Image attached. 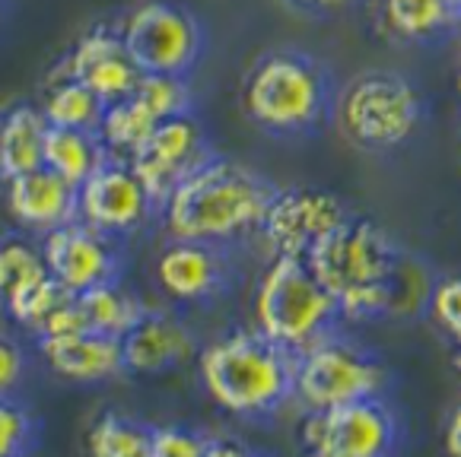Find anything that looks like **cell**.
<instances>
[{
  "mask_svg": "<svg viewBox=\"0 0 461 457\" xmlns=\"http://www.w3.org/2000/svg\"><path fill=\"white\" fill-rule=\"evenodd\" d=\"M203 457H267V454H261L255 444L242 442V438H236V435H213V438H207Z\"/></svg>",
  "mask_w": 461,
  "mask_h": 457,
  "instance_id": "cell-34",
  "label": "cell"
},
{
  "mask_svg": "<svg viewBox=\"0 0 461 457\" xmlns=\"http://www.w3.org/2000/svg\"><path fill=\"white\" fill-rule=\"evenodd\" d=\"M7 210L20 226L48 236L77 220V188L41 166L20 178H10Z\"/></svg>",
  "mask_w": 461,
  "mask_h": 457,
  "instance_id": "cell-17",
  "label": "cell"
},
{
  "mask_svg": "<svg viewBox=\"0 0 461 457\" xmlns=\"http://www.w3.org/2000/svg\"><path fill=\"white\" fill-rule=\"evenodd\" d=\"M458 99H461V76H458Z\"/></svg>",
  "mask_w": 461,
  "mask_h": 457,
  "instance_id": "cell-40",
  "label": "cell"
},
{
  "mask_svg": "<svg viewBox=\"0 0 461 457\" xmlns=\"http://www.w3.org/2000/svg\"><path fill=\"white\" fill-rule=\"evenodd\" d=\"M203 390L232 417H267L293 397L296 356L258 330H230L197 353Z\"/></svg>",
  "mask_w": 461,
  "mask_h": 457,
  "instance_id": "cell-4",
  "label": "cell"
},
{
  "mask_svg": "<svg viewBox=\"0 0 461 457\" xmlns=\"http://www.w3.org/2000/svg\"><path fill=\"white\" fill-rule=\"evenodd\" d=\"M4 13H7V7H4V0H0V20H4Z\"/></svg>",
  "mask_w": 461,
  "mask_h": 457,
  "instance_id": "cell-38",
  "label": "cell"
},
{
  "mask_svg": "<svg viewBox=\"0 0 461 457\" xmlns=\"http://www.w3.org/2000/svg\"><path fill=\"white\" fill-rule=\"evenodd\" d=\"M41 257H45L48 273L55 276L70 296H83L93 286L122 280L124 261L118 242L80 220L48 232L41 242Z\"/></svg>",
  "mask_w": 461,
  "mask_h": 457,
  "instance_id": "cell-13",
  "label": "cell"
},
{
  "mask_svg": "<svg viewBox=\"0 0 461 457\" xmlns=\"http://www.w3.org/2000/svg\"><path fill=\"white\" fill-rule=\"evenodd\" d=\"M48 121L39 105H14L0 114V178H20L45 166Z\"/></svg>",
  "mask_w": 461,
  "mask_h": 457,
  "instance_id": "cell-19",
  "label": "cell"
},
{
  "mask_svg": "<svg viewBox=\"0 0 461 457\" xmlns=\"http://www.w3.org/2000/svg\"><path fill=\"white\" fill-rule=\"evenodd\" d=\"M347 216V207L331 191L277 188L258 232L274 257H305Z\"/></svg>",
  "mask_w": 461,
  "mask_h": 457,
  "instance_id": "cell-12",
  "label": "cell"
},
{
  "mask_svg": "<svg viewBox=\"0 0 461 457\" xmlns=\"http://www.w3.org/2000/svg\"><path fill=\"white\" fill-rule=\"evenodd\" d=\"M105 159H109V149L102 147L99 134L51 128V124H48L45 168H51L55 175H61L64 182H70L74 188H80Z\"/></svg>",
  "mask_w": 461,
  "mask_h": 457,
  "instance_id": "cell-22",
  "label": "cell"
},
{
  "mask_svg": "<svg viewBox=\"0 0 461 457\" xmlns=\"http://www.w3.org/2000/svg\"><path fill=\"white\" fill-rule=\"evenodd\" d=\"M286 7L296 10L303 16H315V20H325V16L347 13L350 7H357L360 0H284Z\"/></svg>",
  "mask_w": 461,
  "mask_h": 457,
  "instance_id": "cell-33",
  "label": "cell"
},
{
  "mask_svg": "<svg viewBox=\"0 0 461 457\" xmlns=\"http://www.w3.org/2000/svg\"><path fill=\"white\" fill-rule=\"evenodd\" d=\"M448 4H452V10H455V16H458V20H461V0H448Z\"/></svg>",
  "mask_w": 461,
  "mask_h": 457,
  "instance_id": "cell-37",
  "label": "cell"
},
{
  "mask_svg": "<svg viewBox=\"0 0 461 457\" xmlns=\"http://www.w3.org/2000/svg\"><path fill=\"white\" fill-rule=\"evenodd\" d=\"M77 299H80L89 330L102 336H115V340H122L147 311L143 299L137 292H131L128 286H122V280L93 286V290H86Z\"/></svg>",
  "mask_w": 461,
  "mask_h": 457,
  "instance_id": "cell-23",
  "label": "cell"
},
{
  "mask_svg": "<svg viewBox=\"0 0 461 457\" xmlns=\"http://www.w3.org/2000/svg\"><path fill=\"white\" fill-rule=\"evenodd\" d=\"M68 296L70 292L45 270V273L14 286V290L7 292V299H4V309L10 311V318H14L16 324H23V327H29V330H39V324Z\"/></svg>",
  "mask_w": 461,
  "mask_h": 457,
  "instance_id": "cell-26",
  "label": "cell"
},
{
  "mask_svg": "<svg viewBox=\"0 0 461 457\" xmlns=\"http://www.w3.org/2000/svg\"><path fill=\"white\" fill-rule=\"evenodd\" d=\"M35 442V419L14 397H0V457H26Z\"/></svg>",
  "mask_w": 461,
  "mask_h": 457,
  "instance_id": "cell-28",
  "label": "cell"
},
{
  "mask_svg": "<svg viewBox=\"0 0 461 457\" xmlns=\"http://www.w3.org/2000/svg\"><path fill=\"white\" fill-rule=\"evenodd\" d=\"M274 194L277 188L261 172L213 153L172 191L159 213L169 238L226 248L258 232Z\"/></svg>",
  "mask_w": 461,
  "mask_h": 457,
  "instance_id": "cell-1",
  "label": "cell"
},
{
  "mask_svg": "<svg viewBox=\"0 0 461 457\" xmlns=\"http://www.w3.org/2000/svg\"><path fill=\"white\" fill-rule=\"evenodd\" d=\"M207 435L191 426H149V457H203Z\"/></svg>",
  "mask_w": 461,
  "mask_h": 457,
  "instance_id": "cell-29",
  "label": "cell"
},
{
  "mask_svg": "<svg viewBox=\"0 0 461 457\" xmlns=\"http://www.w3.org/2000/svg\"><path fill=\"white\" fill-rule=\"evenodd\" d=\"M211 156V140H207L203 124L197 121V114H182V118L159 121L157 130L147 137V143L128 162L143 182L147 194L153 197L157 210H163L172 191Z\"/></svg>",
  "mask_w": 461,
  "mask_h": 457,
  "instance_id": "cell-11",
  "label": "cell"
},
{
  "mask_svg": "<svg viewBox=\"0 0 461 457\" xmlns=\"http://www.w3.org/2000/svg\"><path fill=\"white\" fill-rule=\"evenodd\" d=\"M388 369L363 350L360 343L347 340L338 330L321 336L309 350L296 353L293 372V397L309 413L334 410V407L375 400L385 394Z\"/></svg>",
  "mask_w": 461,
  "mask_h": 457,
  "instance_id": "cell-7",
  "label": "cell"
},
{
  "mask_svg": "<svg viewBox=\"0 0 461 457\" xmlns=\"http://www.w3.org/2000/svg\"><path fill=\"white\" fill-rule=\"evenodd\" d=\"M388 32L411 45H429L458 22L448 0H382Z\"/></svg>",
  "mask_w": 461,
  "mask_h": 457,
  "instance_id": "cell-20",
  "label": "cell"
},
{
  "mask_svg": "<svg viewBox=\"0 0 461 457\" xmlns=\"http://www.w3.org/2000/svg\"><path fill=\"white\" fill-rule=\"evenodd\" d=\"M157 124L159 121L149 114V108L137 95H131V99L105 105V114H102L99 124V140L112 156L131 159L147 143V137L157 130Z\"/></svg>",
  "mask_w": 461,
  "mask_h": 457,
  "instance_id": "cell-24",
  "label": "cell"
},
{
  "mask_svg": "<svg viewBox=\"0 0 461 457\" xmlns=\"http://www.w3.org/2000/svg\"><path fill=\"white\" fill-rule=\"evenodd\" d=\"M455 359H458V369H461V350H458V356H455Z\"/></svg>",
  "mask_w": 461,
  "mask_h": 457,
  "instance_id": "cell-39",
  "label": "cell"
},
{
  "mask_svg": "<svg viewBox=\"0 0 461 457\" xmlns=\"http://www.w3.org/2000/svg\"><path fill=\"white\" fill-rule=\"evenodd\" d=\"M446 451L448 457H461V404L455 407L446 423Z\"/></svg>",
  "mask_w": 461,
  "mask_h": 457,
  "instance_id": "cell-35",
  "label": "cell"
},
{
  "mask_svg": "<svg viewBox=\"0 0 461 457\" xmlns=\"http://www.w3.org/2000/svg\"><path fill=\"white\" fill-rule=\"evenodd\" d=\"M153 213H159L157 203L122 156L109 153V159L77 188V220L115 242L140 232Z\"/></svg>",
  "mask_w": 461,
  "mask_h": 457,
  "instance_id": "cell-10",
  "label": "cell"
},
{
  "mask_svg": "<svg viewBox=\"0 0 461 457\" xmlns=\"http://www.w3.org/2000/svg\"><path fill=\"white\" fill-rule=\"evenodd\" d=\"M58 76H70V80L83 83L93 89L105 105L112 102L131 99L140 83V70L131 61L128 48L122 41L118 26H93L86 35L74 41L61 64L55 70Z\"/></svg>",
  "mask_w": 461,
  "mask_h": 457,
  "instance_id": "cell-14",
  "label": "cell"
},
{
  "mask_svg": "<svg viewBox=\"0 0 461 457\" xmlns=\"http://www.w3.org/2000/svg\"><path fill=\"white\" fill-rule=\"evenodd\" d=\"M230 280L232 264L226 257L223 245L172 238L157 257V282L172 302H213V299L230 290Z\"/></svg>",
  "mask_w": 461,
  "mask_h": 457,
  "instance_id": "cell-15",
  "label": "cell"
},
{
  "mask_svg": "<svg viewBox=\"0 0 461 457\" xmlns=\"http://www.w3.org/2000/svg\"><path fill=\"white\" fill-rule=\"evenodd\" d=\"M334 80L328 67L299 51L274 48L251 64L242 80V108L271 137H305L334 114Z\"/></svg>",
  "mask_w": 461,
  "mask_h": 457,
  "instance_id": "cell-3",
  "label": "cell"
},
{
  "mask_svg": "<svg viewBox=\"0 0 461 457\" xmlns=\"http://www.w3.org/2000/svg\"><path fill=\"white\" fill-rule=\"evenodd\" d=\"M134 95L149 108V114H153L157 121L194 114V89H191L188 76L140 74V83H137Z\"/></svg>",
  "mask_w": 461,
  "mask_h": 457,
  "instance_id": "cell-27",
  "label": "cell"
},
{
  "mask_svg": "<svg viewBox=\"0 0 461 457\" xmlns=\"http://www.w3.org/2000/svg\"><path fill=\"white\" fill-rule=\"evenodd\" d=\"M334 118L353 147L385 153L417 134L423 121V95L404 74L366 70L334 95Z\"/></svg>",
  "mask_w": 461,
  "mask_h": 457,
  "instance_id": "cell-6",
  "label": "cell"
},
{
  "mask_svg": "<svg viewBox=\"0 0 461 457\" xmlns=\"http://www.w3.org/2000/svg\"><path fill=\"white\" fill-rule=\"evenodd\" d=\"M340 321L338 302L315 280L305 257H274L255 290V330L286 353H303Z\"/></svg>",
  "mask_w": 461,
  "mask_h": 457,
  "instance_id": "cell-5",
  "label": "cell"
},
{
  "mask_svg": "<svg viewBox=\"0 0 461 457\" xmlns=\"http://www.w3.org/2000/svg\"><path fill=\"white\" fill-rule=\"evenodd\" d=\"M39 108L51 128L86 130V134H99L102 114H105V102L93 89L58 74H51V80H48L45 102Z\"/></svg>",
  "mask_w": 461,
  "mask_h": 457,
  "instance_id": "cell-21",
  "label": "cell"
},
{
  "mask_svg": "<svg viewBox=\"0 0 461 457\" xmlns=\"http://www.w3.org/2000/svg\"><path fill=\"white\" fill-rule=\"evenodd\" d=\"M86 330H89V324L80 309V299L68 296L51 315L45 318V321L39 324L35 336H39V340H55V336H74V334H86Z\"/></svg>",
  "mask_w": 461,
  "mask_h": 457,
  "instance_id": "cell-31",
  "label": "cell"
},
{
  "mask_svg": "<svg viewBox=\"0 0 461 457\" xmlns=\"http://www.w3.org/2000/svg\"><path fill=\"white\" fill-rule=\"evenodd\" d=\"M26 375V350L14 336L0 334V397H10Z\"/></svg>",
  "mask_w": 461,
  "mask_h": 457,
  "instance_id": "cell-32",
  "label": "cell"
},
{
  "mask_svg": "<svg viewBox=\"0 0 461 457\" xmlns=\"http://www.w3.org/2000/svg\"><path fill=\"white\" fill-rule=\"evenodd\" d=\"M118 32L140 74L188 76L207 51L201 16L178 0H143L118 22Z\"/></svg>",
  "mask_w": 461,
  "mask_h": 457,
  "instance_id": "cell-8",
  "label": "cell"
},
{
  "mask_svg": "<svg viewBox=\"0 0 461 457\" xmlns=\"http://www.w3.org/2000/svg\"><path fill=\"white\" fill-rule=\"evenodd\" d=\"M89 457H149V426L124 417L102 413L86 432Z\"/></svg>",
  "mask_w": 461,
  "mask_h": 457,
  "instance_id": "cell-25",
  "label": "cell"
},
{
  "mask_svg": "<svg viewBox=\"0 0 461 457\" xmlns=\"http://www.w3.org/2000/svg\"><path fill=\"white\" fill-rule=\"evenodd\" d=\"M305 264L334 296L340 321H373L398 305L401 257L394 238L373 220L347 216L315 245Z\"/></svg>",
  "mask_w": 461,
  "mask_h": 457,
  "instance_id": "cell-2",
  "label": "cell"
},
{
  "mask_svg": "<svg viewBox=\"0 0 461 457\" xmlns=\"http://www.w3.org/2000/svg\"><path fill=\"white\" fill-rule=\"evenodd\" d=\"M299 438L305 457H392L398 444V423L382 397H375L334 410L305 413Z\"/></svg>",
  "mask_w": 461,
  "mask_h": 457,
  "instance_id": "cell-9",
  "label": "cell"
},
{
  "mask_svg": "<svg viewBox=\"0 0 461 457\" xmlns=\"http://www.w3.org/2000/svg\"><path fill=\"white\" fill-rule=\"evenodd\" d=\"M7 296V257H4V242H0V302Z\"/></svg>",
  "mask_w": 461,
  "mask_h": 457,
  "instance_id": "cell-36",
  "label": "cell"
},
{
  "mask_svg": "<svg viewBox=\"0 0 461 457\" xmlns=\"http://www.w3.org/2000/svg\"><path fill=\"white\" fill-rule=\"evenodd\" d=\"M197 356V336L178 315L147 309L143 318L122 336L124 372L131 375H163Z\"/></svg>",
  "mask_w": 461,
  "mask_h": 457,
  "instance_id": "cell-16",
  "label": "cell"
},
{
  "mask_svg": "<svg viewBox=\"0 0 461 457\" xmlns=\"http://www.w3.org/2000/svg\"><path fill=\"white\" fill-rule=\"evenodd\" d=\"M429 315L461 350V276H446L429 290Z\"/></svg>",
  "mask_w": 461,
  "mask_h": 457,
  "instance_id": "cell-30",
  "label": "cell"
},
{
  "mask_svg": "<svg viewBox=\"0 0 461 457\" xmlns=\"http://www.w3.org/2000/svg\"><path fill=\"white\" fill-rule=\"evenodd\" d=\"M39 356L58 378L74 384H99L124 372L122 340L93 334V330L39 340Z\"/></svg>",
  "mask_w": 461,
  "mask_h": 457,
  "instance_id": "cell-18",
  "label": "cell"
}]
</instances>
